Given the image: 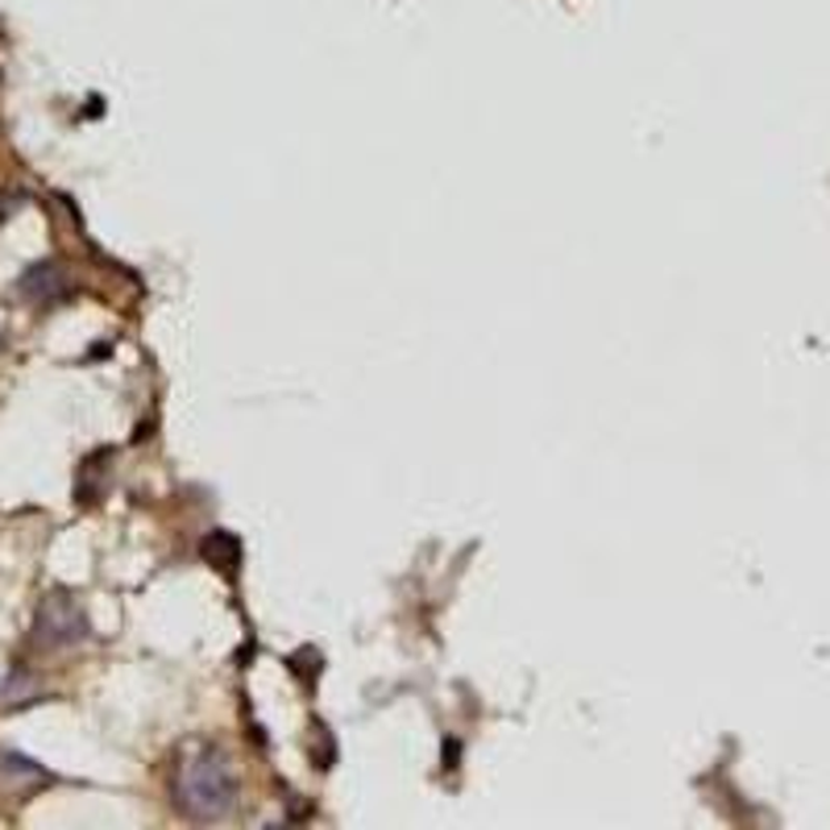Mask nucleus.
Here are the masks:
<instances>
[{"mask_svg": "<svg viewBox=\"0 0 830 830\" xmlns=\"http://www.w3.org/2000/svg\"><path fill=\"white\" fill-rule=\"evenodd\" d=\"M174 798L196 822H220L237 801V777L217 748H191L179 764Z\"/></svg>", "mask_w": 830, "mask_h": 830, "instance_id": "nucleus-1", "label": "nucleus"}, {"mask_svg": "<svg viewBox=\"0 0 830 830\" xmlns=\"http://www.w3.org/2000/svg\"><path fill=\"white\" fill-rule=\"evenodd\" d=\"M88 631V619H83V607L67 590H54V594L42 602L38 611V636L50 643V648H67V643L83 640Z\"/></svg>", "mask_w": 830, "mask_h": 830, "instance_id": "nucleus-2", "label": "nucleus"}, {"mask_svg": "<svg viewBox=\"0 0 830 830\" xmlns=\"http://www.w3.org/2000/svg\"><path fill=\"white\" fill-rule=\"evenodd\" d=\"M21 291L30 299H54V296H63V274H59V267H50V262H42V267H33L26 279H21Z\"/></svg>", "mask_w": 830, "mask_h": 830, "instance_id": "nucleus-3", "label": "nucleus"}]
</instances>
